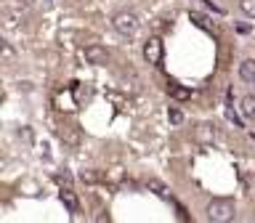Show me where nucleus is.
<instances>
[{
	"instance_id": "obj_1",
	"label": "nucleus",
	"mask_w": 255,
	"mask_h": 223,
	"mask_svg": "<svg viewBox=\"0 0 255 223\" xmlns=\"http://www.w3.org/2000/svg\"><path fill=\"white\" fill-rule=\"evenodd\" d=\"M205 213H207V218H210V223H231L237 215V205H234V199H229V197H213L210 202H207Z\"/></svg>"
},
{
	"instance_id": "obj_8",
	"label": "nucleus",
	"mask_w": 255,
	"mask_h": 223,
	"mask_svg": "<svg viewBox=\"0 0 255 223\" xmlns=\"http://www.w3.org/2000/svg\"><path fill=\"white\" fill-rule=\"evenodd\" d=\"M197 135H199V141H215V138H218V130H215V125L205 122V125H199Z\"/></svg>"
},
{
	"instance_id": "obj_15",
	"label": "nucleus",
	"mask_w": 255,
	"mask_h": 223,
	"mask_svg": "<svg viewBox=\"0 0 255 223\" xmlns=\"http://www.w3.org/2000/svg\"><path fill=\"white\" fill-rule=\"evenodd\" d=\"M205 5L210 8V11H215V13H223V8H218V5L213 3V0H205Z\"/></svg>"
},
{
	"instance_id": "obj_4",
	"label": "nucleus",
	"mask_w": 255,
	"mask_h": 223,
	"mask_svg": "<svg viewBox=\"0 0 255 223\" xmlns=\"http://www.w3.org/2000/svg\"><path fill=\"white\" fill-rule=\"evenodd\" d=\"M85 61L88 64H96V67H104V64L109 61V53H107V48H101V45H85Z\"/></svg>"
},
{
	"instance_id": "obj_2",
	"label": "nucleus",
	"mask_w": 255,
	"mask_h": 223,
	"mask_svg": "<svg viewBox=\"0 0 255 223\" xmlns=\"http://www.w3.org/2000/svg\"><path fill=\"white\" fill-rule=\"evenodd\" d=\"M112 27H115V32L123 35V37H135L138 35L141 21L133 11H117L115 16H112Z\"/></svg>"
},
{
	"instance_id": "obj_11",
	"label": "nucleus",
	"mask_w": 255,
	"mask_h": 223,
	"mask_svg": "<svg viewBox=\"0 0 255 223\" xmlns=\"http://www.w3.org/2000/svg\"><path fill=\"white\" fill-rule=\"evenodd\" d=\"M189 19L194 21V24H197L199 29H213V27H210V21H207V19H205L202 13H197V11H191V13H189Z\"/></svg>"
},
{
	"instance_id": "obj_5",
	"label": "nucleus",
	"mask_w": 255,
	"mask_h": 223,
	"mask_svg": "<svg viewBox=\"0 0 255 223\" xmlns=\"http://www.w3.org/2000/svg\"><path fill=\"white\" fill-rule=\"evenodd\" d=\"M59 197H61V202H64V207H67L69 213H80V199H77V194H75V191H72L69 186L61 189Z\"/></svg>"
},
{
	"instance_id": "obj_16",
	"label": "nucleus",
	"mask_w": 255,
	"mask_h": 223,
	"mask_svg": "<svg viewBox=\"0 0 255 223\" xmlns=\"http://www.w3.org/2000/svg\"><path fill=\"white\" fill-rule=\"evenodd\" d=\"M96 223H109V215L107 213H99V215H96Z\"/></svg>"
},
{
	"instance_id": "obj_17",
	"label": "nucleus",
	"mask_w": 255,
	"mask_h": 223,
	"mask_svg": "<svg viewBox=\"0 0 255 223\" xmlns=\"http://www.w3.org/2000/svg\"><path fill=\"white\" fill-rule=\"evenodd\" d=\"M0 51H8V45L3 43V40H0Z\"/></svg>"
},
{
	"instance_id": "obj_6",
	"label": "nucleus",
	"mask_w": 255,
	"mask_h": 223,
	"mask_svg": "<svg viewBox=\"0 0 255 223\" xmlns=\"http://www.w3.org/2000/svg\"><path fill=\"white\" fill-rule=\"evenodd\" d=\"M239 77H242L245 83H255V61L253 59H245L239 64Z\"/></svg>"
},
{
	"instance_id": "obj_3",
	"label": "nucleus",
	"mask_w": 255,
	"mask_h": 223,
	"mask_svg": "<svg viewBox=\"0 0 255 223\" xmlns=\"http://www.w3.org/2000/svg\"><path fill=\"white\" fill-rule=\"evenodd\" d=\"M162 56H165L162 37H149L146 43H143V59H146L149 67H159V64H162Z\"/></svg>"
},
{
	"instance_id": "obj_9",
	"label": "nucleus",
	"mask_w": 255,
	"mask_h": 223,
	"mask_svg": "<svg viewBox=\"0 0 255 223\" xmlns=\"http://www.w3.org/2000/svg\"><path fill=\"white\" fill-rule=\"evenodd\" d=\"M167 93H170L175 101H186L189 96H191V93L186 91V88H181V85H175V83H170V85H167Z\"/></svg>"
},
{
	"instance_id": "obj_14",
	"label": "nucleus",
	"mask_w": 255,
	"mask_h": 223,
	"mask_svg": "<svg viewBox=\"0 0 255 223\" xmlns=\"http://www.w3.org/2000/svg\"><path fill=\"white\" fill-rule=\"evenodd\" d=\"M170 122H173V125H181V122H183V112H181V109H175V107L170 109Z\"/></svg>"
},
{
	"instance_id": "obj_7",
	"label": "nucleus",
	"mask_w": 255,
	"mask_h": 223,
	"mask_svg": "<svg viewBox=\"0 0 255 223\" xmlns=\"http://www.w3.org/2000/svg\"><path fill=\"white\" fill-rule=\"evenodd\" d=\"M239 109H242V114H245L247 119H255V96H253V93L242 96V101H239Z\"/></svg>"
},
{
	"instance_id": "obj_10",
	"label": "nucleus",
	"mask_w": 255,
	"mask_h": 223,
	"mask_svg": "<svg viewBox=\"0 0 255 223\" xmlns=\"http://www.w3.org/2000/svg\"><path fill=\"white\" fill-rule=\"evenodd\" d=\"M149 189H154V194L157 197H162V199H170V191H167V186L165 183H159L157 178H149V183H146Z\"/></svg>"
},
{
	"instance_id": "obj_13",
	"label": "nucleus",
	"mask_w": 255,
	"mask_h": 223,
	"mask_svg": "<svg viewBox=\"0 0 255 223\" xmlns=\"http://www.w3.org/2000/svg\"><path fill=\"white\" fill-rule=\"evenodd\" d=\"M226 119H229V122H234V127H245L242 119H239V114H237L234 109H226Z\"/></svg>"
},
{
	"instance_id": "obj_12",
	"label": "nucleus",
	"mask_w": 255,
	"mask_h": 223,
	"mask_svg": "<svg viewBox=\"0 0 255 223\" xmlns=\"http://www.w3.org/2000/svg\"><path fill=\"white\" fill-rule=\"evenodd\" d=\"M239 8H242V13H245V16L255 19V0H239Z\"/></svg>"
}]
</instances>
